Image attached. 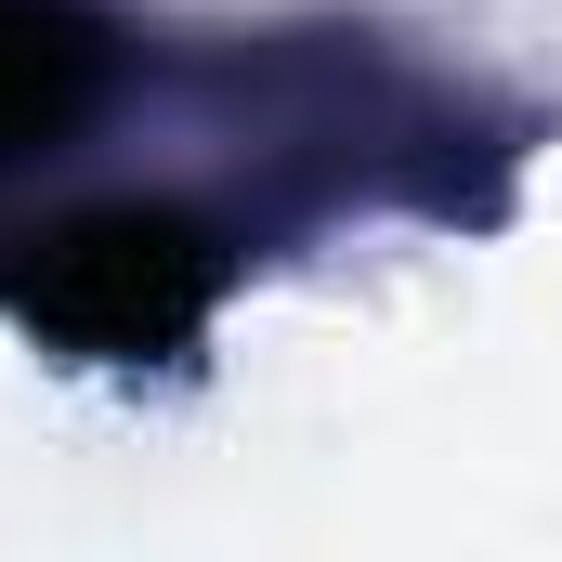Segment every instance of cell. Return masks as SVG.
<instances>
[{
	"label": "cell",
	"mask_w": 562,
	"mask_h": 562,
	"mask_svg": "<svg viewBox=\"0 0 562 562\" xmlns=\"http://www.w3.org/2000/svg\"><path fill=\"white\" fill-rule=\"evenodd\" d=\"M210 288H223V249L183 210H92V223L26 249L13 301H26L40 340H66L92 367H144V353L210 327Z\"/></svg>",
	"instance_id": "obj_1"
},
{
	"label": "cell",
	"mask_w": 562,
	"mask_h": 562,
	"mask_svg": "<svg viewBox=\"0 0 562 562\" xmlns=\"http://www.w3.org/2000/svg\"><path fill=\"white\" fill-rule=\"evenodd\" d=\"M92 105V26L66 0H0V157L66 132Z\"/></svg>",
	"instance_id": "obj_2"
}]
</instances>
